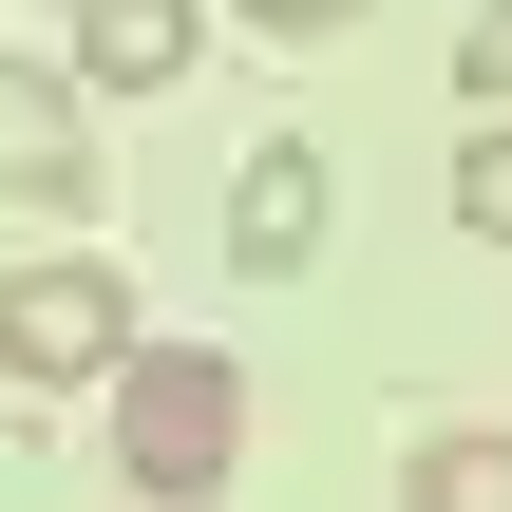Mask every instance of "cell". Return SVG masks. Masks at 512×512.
Returning a JSON list of instances; mask_svg holds the SVG:
<instances>
[{
  "label": "cell",
  "mask_w": 512,
  "mask_h": 512,
  "mask_svg": "<svg viewBox=\"0 0 512 512\" xmlns=\"http://www.w3.org/2000/svg\"><path fill=\"white\" fill-rule=\"evenodd\" d=\"M323 228H342V171H323L304 133H266V152L228 171V266H247V285H304Z\"/></svg>",
  "instance_id": "3"
},
{
  "label": "cell",
  "mask_w": 512,
  "mask_h": 512,
  "mask_svg": "<svg viewBox=\"0 0 512 512\" xmlns=\"http://www.w3.org/2000/svg\"><path fill=\"white\" fill-rule=\"evenodd\" d=\"M0 209H95V76L0 57Z\"/></svg>",
  "instance_id": "4"
},
{
  "label": "cell",
  "mask_w": 512,
  "mask_h": 512,
  "mask_svg": "<svg viewBox=\"0 0 512 512\" xmlns=\"http://www.w3.org/2000/svg\"><path fill=\"white\" fill-rule=\"evenodd\" d=\"M114 475L152 512H209L247 475V361H228V342H133V361H114Z\"/></svg>",
  "instance_id": "1"
},
{
  "label": "cell",
  "mask_w": 512,
  "mask_h": 512,
  "mask_svg": "<svg viewBox=\"0 0 512 512\" xmlns=\"http://www.w3.org/2000/svg\"><path fill=\"white\" fill-rule=\"evenodd\" d=\"M190 38H209V0H76V76L95 95H171Z\"/></svg>",
  "instance_id": "5"
},
{
  "label": "cell",
  "mask_w": 512,
  "mask_h": 512,
  "mask_svg": "<svg viewBox=\"0 0 512 512\" xmlns=\"http://www.w3.org/2000/svg\"><path fill=\"white\" fill-rule=\"evenodd\" d=\"M456 228H475V247H512V114H475V133H456Z\"/></svg>",
  "instance_id": "7"
},
{
  "label": "cell",
  "mask_w": 512,
  "mask_h": 512,
  "mask_svg": "<svg viewBox=\"0 0 512 512\" xmlns=\"http://www.w3.org/2000/svg\"><path fill=\"white\" fill-rule=\"evenodd\" d=\"M133 361V285L114 266H19L0 285V380H114Z\"/></svg>",
  "instance_id": "2"
},
{
  "label": "cell",
  "mask_w": 512,
  "mask_h": 512,
  "mask_svg": "<svg viewBox=\"0 0 512 512\" xmlns=\"http://www.w3.org/2000/svg\"><path fill=\"white\" fill-rule=\"evenodd\" d=\"M228 19H247V38H342L361 0H228Z\"/></svg>",
  "instance_id": "9"
},
{
  "label": "cell",
  "mask_w": 512,
  "mask_h": 512,
  "mask_svg": "<svg viewBox=\"0 0 512 512\" xmlns=\"http://www.w3.org/2000/svg\"><path fill=\"white\" fill-rule=\"evenodd\" d=\"M456 95H475V114H512V0H475V38H456Z\"/></svg>",
  "instance_id": "8"
},
{
  "label": "cell",
  "mask_w": 512,
  "mask_h": 512,
  "mask_svg": "<svg viewBox=\"0 0 512 512\" xmlns=\"http://www.w3.org/2000/svg\"><path fill=\"white\" fill-rule=\"evenodd\" d=\"M399 512H512V418H437L399 456Z\"/></svg>",
  "instance_id": "6"
}]
</instances>
